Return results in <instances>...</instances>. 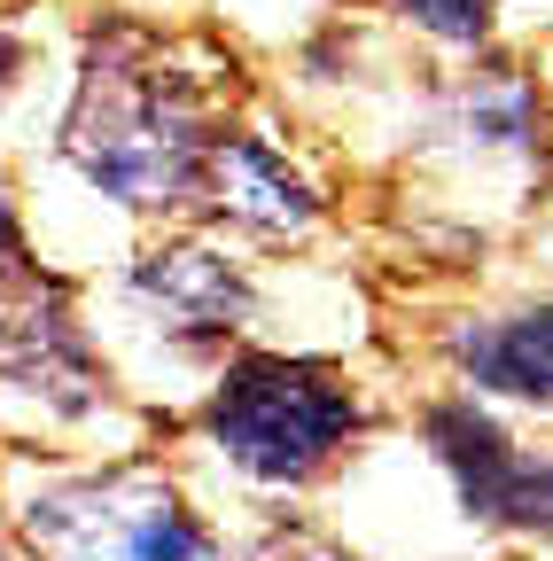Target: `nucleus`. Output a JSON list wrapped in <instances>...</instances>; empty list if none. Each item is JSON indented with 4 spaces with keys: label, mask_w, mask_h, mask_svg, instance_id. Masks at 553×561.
<instances>
[{
    "label": "nucleus",
    "mask_w": 553,
    "mask_h": 561,
    "mask_svg": "<svg viewBox=\"0 0 553 561\" xmlns=\"http://www.w3.org/2000/svg\"><path fill=\"white\" fill-rule=\"evenodd\" d=\"M71 157L117 203H180L195 187L203 133H195V110L180 102V87L157 62L94 55L79 117H71Z\"/></svg>",
    "instance_id": "f257e3e1"
},
{
    "label": "nucleus",
    "mask_w": 553,
    "mask_h": 561,
    "mask_svg": "<svg viewBox=\"0 0 553 561\" xmlns=\"http://www.w3.org/2000/svg\"><path fill=\"white\" fill-rule=\"evenodd\" d=\"M352 390L327 367L304 359H242L227 367L219 398H211V437L234 468L265 476V483H297L312 476L343 437H352Z\"/></svg>",
    "instance_id": "f03ea898"
},
{
    "label": "nucleus",
    "mask_w": 553,
    "mask_h": 561,
    "mask_svg": "<svg viewBox=\"0 0 553 561\" xmlns=\"http://www.w3.org/2000/svg\"><path fill=\"white\" fill-rule=\"evenodd\" d=\"M47 561H227L180 491L157 476H94L24 507Z\"/></svg>",
    "instance_id": "7ed1b4c3"
},
{
    "label": "nucleus",
    "mask_w": 553,
    "mask_h": 561,
    "mask_svg": "<svg viewBox=\"0 0 553 561\" xmlns=\"http://www.w3.org/2000/svg\"><path fill=\"white\" fill-rule=\"evenodd\" d=\"M429 437H437V453L452 460L460 500H468L475 515L522 523V530H553V460L515 453L492 421L468 413V405H445V413L429 421Z\"/></svg>",
    "instance_id": "20e7f679"
},
{
    "label": "nucleus",
    "mask_w": 553,
    "mask_h": 561,
    "mask_svg": "<svg viewBox=\"0 0 553 561\" xmlns=\"http://www.w3.org/2000/svg\"><path fill=\"white\" fill-rule=\"evenodd\" d=\"M0 367H9L24 390H39L55 413H87V405L102 398L79 328L62 320V305H55L47 289H24V305L0 320Z\"/></svg>",
    "instance_id": "39448f33"
},
{
    "label": "nucleus",
    "mask_w": 553,
    "mask_h": 561,
    "mask_svg": "<svg viewBox=\"0 0 553 561\" xmlns=\"http://www.w3.org/2000/svg\"><path fill=\"white\" fill-rule=\"evenodd\" d=\"M452 359H460V375H468L475 390L553 405V305L460 328V335H452Z\"/></svg>",
    "instance_id": "423d86ee"
},
{
    "label": "nucleus",
    "mask_w": 553,
    "mask_h": 561,
    "mask_svg": "<svg viewBox=\"0 0 553 561\" xmlns=\"http://www.w3.org/2000/svg\"><path fill=\"white\" fill-rule=\"evenodd\" d=\"M133 289L157 297L187 335H219L242 320V280L227 273V257L211 250H157L141 273H133Z\"/></svg>",
    "instance_id": "0eeeda50"
},
{
    "label": "nucleus",
    "mask_w": 553,
    "mask_h": 561,
    "mask_svg": "<svg viewBox=\"0 0 553 561\" xmlns=\"http://www.w3.org/2000/svg\"><path fill=\"white\" fill-rule=\"evenodd\" d=\"M219 203L250 227H304L312 219V195L273 164L257 140H227L219 149Z\"/></svg>",
    "instance_id": "6e6552de"
},
{
    "label": "nucleus",
    "mask_w": 553,
    "mask_h": 561,
    "mask_svg": "<svg viewBox=\"0 0 553 561\" xmlns=\"http://www.w3.org/2000/svg\"><path fill=\"white\" fill-rule=\"evenodd\" d=\"M398 9L437 39H483L492 32V0H398Z\"/></svg>",
    "instance_id": "1a4fd4ad"
},
{
    "label": "nucleus",
    "mask_w": 553,
    "mask_h": 561,
    "mask_svg": "<svg viewBox=\"0 0 553 561\" xmlns=\"http://www.w3.org/2000/svg\"><path fill=\"white\" fill-rule=\"evenodd\" d=\"M9 70H16V39H0V94H9Z\"/></svg>",
    "instance_id": "9d476101"
},
{
    "label": "nucleus",
    "mask_w": 553,
    "mask_h": 561,
    "mask_svg": "<svg viewBox=\"0 0 553 561\" xmlns=\"http://www.w3.org/2000/svg\"><path fill=\"white\" fill-rule=\"evenodd\" d=\"M0 257H16V227H9V210H0Z\"/></svg>",
    "instance_id": "9b49d317"
}]
</instances>
